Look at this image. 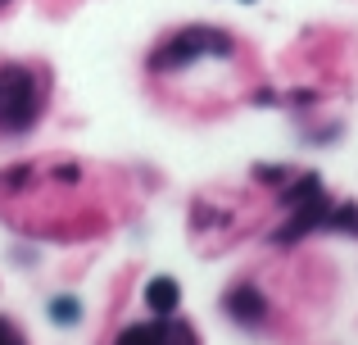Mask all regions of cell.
I'll return each instance as SVG.
<instances>
[{
	"label": "cell",
	"instance_id": "7c38bea8",
	"mask_svg": "<svg viewBox=\"0 0 358 345\" xmlns=\"http://www.w3.org/2000/svg\"><path fill=\"white\" fill-rule=\"evenodd\" d=\"M0 5H5V0H0Z\"/></svg>",
	"mask_w": 358,
	"mask_h": 345
},
{
	"label": "cell",
	"instance_id": "52a82bcc",
	"mask_svg": "<svg viewBox=\"0 0 358 345\" xmlns=\"http://www.w3.org/2000/svg\"><path fill=\"white\" fill-rule=\"evenodd\" d=\"M317 191H322V177H317V173H304V177H295L286 191H277V204H281V209H295V204L313 200Z\"/></svg>",
	"mask_w": 358,
	"mask_h": 345
},
{
	"label": "cell",
	"instance_id": "3957f363",
	"mask_svg": "<svg viewBox=\"0 0 358 345\" xmlns=\"http://www.w3.org/2000/svg\"><path fill=\"white\" fill-rule=\"evenodd\" d=\"M327 213H331V200H327L322 191L313 195V200H304V204H295V213H290L286 223H281L277 232H272V241L277 246H295V241H304L308 232H317V227H327Z\"/></svg>",
	"mask_w": 358,
	"mask_h": 345
},
{
	"label": "cell",
	"instance_id": "277c9868",
	"mask_svg": "<svg viewBox=\"0 0 358 345\" xmlns=\"http://www.w3.org/2000/svg\"><path fill=\"white\" fill-rule=\"evenodd\" d=\"M114 345H195V332L182 323H136L122 328Z\"/></svg>",
	"mask_w": 358,
	"mask_h": 345
},
{
	"label": "cell",
	"instance_id": "6da1fadb",
	"mask_svg": "<svg viewBox=\"0 0 358 345\" xmlns=\"http://www.w3.org/2000/svg\"><path fill=\"white\" fill-rule=\"evenodd\" d=\"M236 50V41H231L227 32H218V27H182V32H173L164 45H159L155 55H150V69L155 73H177L186 69V64L195 59H227V55Z\"/></svg>",
	"mask_w": 358,
	"mask_h": 345
},
{
	"label": "cell",
	"instance_id": "8992f818",
	"mask_svg": "<svg viewBox=\"0 0 358 345\" xmlns=\"http://www.w3.org/2000/svg\"><path fill=\"white\" fill-rule=\"evenodd\" d=\"M145 304L159 318H168V314H177V304H182V286H177L173 277H155V282L145 286Z\"/></svg>",
	"mask_w": 358,
	"mask_h": 345
},
{
	"label": "cell",
	"instance_id": "9c48e42d",
	"mask_svg": "<svg viewBox=\"0 0 358 345\" xmlns=\"http://www.w3.org/2000/svg\"><path fill=\"white\" fill-rule=\"evenodd\" d=\"M327 227L341 232V237H358V204H331V213H327Z\"/></svg>",
	"mask_w": 358,
	"mask_h": 345
},
{
	"label": "cell",
	"instance_id": "ba28073f",
	"mask_svg": "<svg viewBox=\"0 0 358 345\" xmlns=\"http://www.w3.org/2000/svg\"><path fill=\"white\" fill-rule=\"evenodd\" d=\"M50 323L55 328H78L82 323V304L73 300V295H55L50 300Z\"/></svg>",
	"mask_w": 358,
	"mask_h": 345
},
{
	"label": "cell",
	"instance_id": "5b68a950",
	"mask_svg": "<svg viewBox=\"0 0 358 345\" xmlns=\"http://www.w3.org/2000/svg\"><path fill=\"white\" fill-rule=\"evenodd\" d=\"M222 304H227V318L241 323V328H259V323L268 318V300H263L259 286H250V282H236Z\"/></svg>",
	"mask_w": 358,
	"mask_h": 345
},
{
	"label": "cell",
	"instance_id": "8fae6325",
	"mask_svg": "<svg viewBox=\"0 0 358 345\" xmlns=\"http://www.w3.org/2000/svg\"><path fill=\"white\" fill-rule=\"evenodd\" d=\"M254 177H259V182H286V169H268V164H263V169H254Z\"/></svg>",
	"mask_w": 358,
	"mask_h": 345
},
{
	"label": "cell",
	"instance_id": "30bf717a",
	"mask_svg": "<svg viewBox=\"0 0 358 345\" xmlns=\"http://www.w3.org/2000/svg\"><path fill=\"white\" fill-rule=\"evenodd\" d=\"M0 345H23V337H18V328L9 318H0Z\"/></svg>",
	"mask_w": 358,
	"mask_h": 345
},
{
	"label": "cell",
	"instance_id": "7a4b0ae2",
	"mask_svg": "<svg viewBox=\"0 0 358 345\" xmlns=\"http://www.w3.org/2000/svg\"><path fill=\"white\" fill-rule=\"evenodd\" d=\"M41 114V82L27 64H0V132H23Z\"/></svg>",
	"mask_w": 358,
	"mask_h": 345
}]
</instances>
